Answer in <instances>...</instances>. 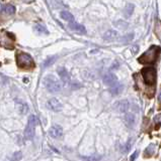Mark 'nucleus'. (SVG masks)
Segmentation results:
<instances>
[{"mask_svg": "<svg viewBox=\"0 0 161 161\" xmlns=\"http://www.w3.org/2000/svg\"><path fill=\"white\" fill-rule=\"evenodd\" d=\"M130 108V103L128 100H121L115 104V109L120 113H127Z\"/></svg>", "mask_w": 161, "mask_h": 161, "instance_id": "6e6552de", "label": "nucleus"}, {"mask_svg": "<svg viewBox=\"0 0 161 161\" xmlns=\"http://www.w3.org/2000/svg\"><path fill=\"white\" fill-rule=\"evenodd\" d=\"M132 51H133V53H137L139 51V47L138 45H134V47L132 49Z\"/></svg>", "mask_w": 161, "mask_h": 161, "instance_id": "bb28decb", "label": "nucleus"}, {"mask_svg": "<svg viewBox=\"0 0 161 161\" xmlns=\"http://www.w3.org/2000/svg\"><path fill=\"white\" fill-rule=\"evenodd\" d=\"M124 121H125V124H126L128 127H130V128L133 127L136 121L135 115L132 114V113H127L124 117Z\"/></svg>", "mask_w": 161, "mask_h": 161, "instance_id": "4468645a", "label": "nucleus"}, {"mask_svg": "<svg viewBox=\"0 0 161 161\" xmlns=\"http://www.w3.org/2000/svg\"><path fill=\"white\" fill-rule=\"evenodd\" d=\"M49 135L54 139H59L63 136V129L59 125H53L49 129Z\"/></svg>", "mask_w": 161, "mask_h": 161, "instance_id": "0eeeda50", "label": "nucleus"}, {"mask_svg": "<svg viewBox=\"0 0 161 161\" xmlns=\"http://www.w3.org/2000/svg\"><path fill=\"white\" fill-rule=\"evenodd\" d=\"M15 107L16 110L18 111V113H20L22 115H26L28 112V106L26 102L20 101V100H16L15 101Z\"/></svg>", "mask_w": 161, "mask_h": 161, "instance_id": "f8f14e48", "label": "nucleus"}, {"mask_svg": "<svg viewBox=\"0 0 161 161\" xmlns=\"http://www.w3.org/2000/svg\"><path fill=\"white\" fill-rule=\"evenodd\" d=\"M154 122L155 124H156V129H158V127H160L161 126V115H158V116H156L154 118Z\"/></svg>", "mask_w": 161, "mask_h": 161, "instance_id": "393cba45", "label": "nucleus"}, {"mask_svg": "<svg viewBox=\"0 0 161 161\" xmlns=\"http://www.w3.org/2000/svg\"><path fill=\"white\" fill-rule=\"evenodd\" d=\"M123 90H124V87H123V85H121V84L117 83L116 85H114V86H112V87H110V93H112L114 96H117V95H119V94L122 93Z\"/></svg>", "mask_w": 161, "mask_h": 161, "instance_id": "2eb2a0df", "label": "nucleus"}, {"mask_svg": "<svg viewBox=\"0 0 161 161\" xmlns=\"http://www.w3.org/2000/svg\"><path fill=\"white\" fill-rule=\"evenodd\" d=\"M3 12H5L6 14H9V15H11V14H14L15 13V7L13 6V5H11V4H7V5H5L4 7H3Z\"/></svg>", "mask_w": 161, "mask_h": 161, "instance_id": "aec40b11", "label": "nucleus"}, {"mask_svg": "<svg viewBox=\"0 0 161 161\" xmlns=\"http://www.w3.org/2000/svg\"><path fill=\"white\" fill-rule=\"evenodd\" d=\"M37 125H38V118L34 115H30L28 117V125H26V130H24V138L26 140H32Z\"/></svg>", "mask_w": 161, "mask_h": 161, "instance_id": "39448f33", "label": "nucleus"}, {"mask_svg": "<svg viewBox=\"0 0 161 161\" xmlns=\"http://www.w3.org/2000/svg\"><path fill=\"white\" fill-rule=\"evenodd\" d=\"M133 144H134V140H133V138H130L129 141H128V142L126 143V145H125L124 152H129V151L131 150L132 147H133Z\"/></svg>", "mask_w": 161, "mask_h": 161, "instance_id": "5701e85b", "label": "nucleus"}, {"mask_svg": "<svg viewBox=\"0 0 161 161\" xmlns=\"http://www.w3.org/2000/svg\"><path fill=\"white\" fill-rule=\"evenodd\" d=\"M118 37H119V32L114 29H110L107 30V31H105V33L102 36L104 41H115V40L118 39Z\"/></svg>", "mask_w": 161, "mask_h": 161, "instance_id": "9b49d317", "label": "nucleus"}, {"mask_svg": "<svg viewBox=\"0 0 161 161\" xmlns=\"http://www.w3.org/2000/svg\"><path fill=\"white\" fill-rule=\"evenodd\" d=\"M58 75L64 84H68L70 82V75H69V73L67 72V70L65 68H59Z\"/></svg>", "mask_w": 161, "mask_h": 161, "instance_id": "ddd939ff", "label": "nucleus"}, {"mask_svg": "<svg viewBox=\"0 0 161 161\" xmlns=\"http://www.w3.org/2000/svg\"><path fill=\"white\" fill-rule=\"evenodd\" d=\"M83 159L85 161H99L101 159V156L98 154H93V155H91V156L83 157Z\"/></svg>", "mask_w": 161, "mask_h": 161, "instance_id": "412c9836", "label": "nucleus"}, {"mask_svg": "<svg viewBox=\"0 0 161 161\" xmlns=\"http://www.w3.org/2000/svg\"><path fill=\"white\" fill-rule=\"evenodd\" d=\"M102 80L106 86L112 87V86L116 85V84L118 83V78H117L116 75L112 74V73H107V74H105L104 76H103Z\"/></svg>", "mask_w": 161, "mask_h": 161, "instance_id": "1a4fd4ad", "label": "nucleus"}, {"mask_svg": "<svg viewBox=\"0 0 161 161\" xmlns=\"http://www.w3.org/2000/svg\"><path fill=\"white\" fill-rule=\"evenodd\" d=\"M34 30H37L39 33H45V34L49 33V31H48V29L46 28V26L41 23H36L34 26Z\"/></svg>", "mask_w": 161, "mask_h": 161, "instance_id": "a211bd4d", "label": "nucleus"}, {"mask_svg": "<svg viewBox=\"0 0 161 161\" xmlns=\"http://www.w3.org/2000/svg\"><path fill=\"white\" fill-rule=\"evenodd\" d=\"M24 79H26V80H24V83H28V78H24Z\"/></svg>", "mask_w": 161, "mask_h": 161, "instance_id": "c85d7f7f", "label": "nucleus"}, {"mask_svg": "<svg viewBox=\"0 0 161 161\" xmlns=\"http://www.w3.org/2000/svg\"><path fill=\"white\" fill-rule=\"evenodd\" d=\"M138 154H139V151H138V150L135 151V152L131 155V157H130V161H135L136 159H137V157H138Z\"/></svg>", "mask_w": 161, "mask_h": 161, "instance_id": "a878e982", "label": "nucleus"}, {"mask_svg": "<svg viewBox=\"0 0 161 161\" xmlns=\"http://www.w3.org/2000/svg\"><path fill=\"white\" fill-rule=\"evenodd\" d=\"M158 102L161 104V92L159 93V96H158Z\"/></svg>", "mask_w": 161, "mask_h": 161, "instance_id": "cd10ccee", "label": "nucleus"}, {"mask_svg": "<svg viewBox=\"0 0 161 161\" xmlns=\"http://www.w3.org/2000/svg\"><path fill=\"white\" fill-rule=\"evenodd\" d=\"M22 152H15L14 154H12V156L7 159L6 161H20V159H22Z\"/></svg>", "mask_w": 161, "mask_h": 161, "instance_id": "4be33fe9", "label": "nucleus"}, {"mask_svg": "<svg viewBox=\"0 0 161 161\" xmlns=\"http://www.w3.org/2000/svg\"><path fill=\"white\" fill-rule=\"evenodd\" d=\"M142 77H143V80L147 86H153L156 83L157 73L154 68L151 67H147L142 70Z\"/></svg>", "mask_w": 161, "mask_h": 161, "instance_id": "20e7f679", "label": "nucleus"}, {"mask_svg": "<svg viewBox=\"0 0 161 161\" xmlns=\"http://www.w3.org/2000/svg\"><path fill=\"white\" fill-rule=\"evenodd\" d=\"M43 84H44V86H45V88L50 93L56 94L61 91L60 82L58 80V79H56L54 76H51V75H49V76L44 78Z\"/></svg>", "mask_w": 161, "mask_h": 161, "instance_id": "7ed1b4c3", "label": "nucleus"}, {"mask_svg": "<svg viewBox=\"0 0 161 161\" xmlns=\"http://www.w3.org/2000/svg\"><path fill=\"white\" fill-rule=\"evenodd\" d=\"M155 152V145L150 144L149 146H147V148L144 151V156L145 157H151Z\"/></svg>", "mask_w": 161, "mask_h": 161, "instance_id": "f3484780", "label": "nucleus"}, {"mask_svg": "<svg viewBox=\"0 0 161 161\" xmlns=\"http://www.w3.org/2000/svg\"><path fill=\"white\" fill-rule=\"evenodd\" d=\"M16 63L17 67L22 70L30 71L36 67L32 57L28 53H16Z\"/></svg>", "mask_w": 161, "mask_h": 161, "instance_id": "f03ea898", "label": "nucleus"}, {"mask_svg": "<svg viewBox=\"0 0 161 161\" xmlns=\"http://www.w3.org/2000/svg\"><path fill=\"white\" fill-rule=\"evenodd\" d=\"M159 53H160V47L157 45H152L143 53V55L138 59V62L140 64H154L158 59Z\"/></svg>", "mask_w": 161, "mask_h": 161, "instance_id": "f257e3e1", "label": "nucleus"}, {"mask_svg": "<svg viewBox=\"0 0 161 161\" xmlns=\"http://www.w3.org/2000/svg\"><path fill=\"white\" fill-rule=\"evenodd\" d=\"M56 59H57V57H49V59H48L47 61H46V63H45V67H48V66H50V65L54 64V62H55Z\"/></svg>", "mask_w": 161, "mask_h": 161, "instance_id": "b1692460", "label": "nucleus"}, {"mask_svg": "<svg viewBox=\"0 0 161 161\" xmlns=\"http://www.w3.org/2000/svg\"><path fill=\"white\" fill-rule=\"evenodd\" d=\"M69 28H70L72 31L76 32V33H79V34H85L86 33V29L85 27H84L82 24L78 23V22H75L73 20V21H70L68 24Z\"/></svg>", "mask_w": 161, "mask_h": 161, "instance_id": "9d476101", "label": "nucleus"}, {"mask_svg": "<svg viewBox=\"0 0 161 161\" xmlns=\"http://www.w3.org/2000/svg\"><path fill=\"white\" fill-rule=\"evenodd\" d=\"M61 17H62L64 20H66V21H73L74 20V16L72 14H71L69 11H62L61 12Z\"/></svg>", "mask_w": 161, "mask_h": 161, "instance_id": "6ab92c4d", "label": "nucleus"}, {"mask_svg": "<svg viewBox=\"0 0 161 161\" xmlns=\"http://www.w3.org/2000/svg\"><path fill=\"white\" fill-rule=\"evenodd\" d=\"M47 106L50 110L54 111V112H60L63 108L62 104L60 103V101L57 100L56 98H52V99H50L47 103Z\"/></svg>", "mask_w": 161, "mask_h": 161, "instance_id": "423d86ee", "label": "nucleus"}, {"mask_svg": "<svg viewBox=\"0 0 161 161\" xmlns=\"http://www.w3.org/2000/svg\"><path fill=\"white\" fill-rule=\"evenodd\" d=\"M134 8H135V6H134L133 4H127L126 5V7H125V9H124V16L127 17V18H129V17L133 14Z\"/></svg>", "mask_w": 161, "mask_h": 161, "instance_id": "dca6fc26", "label": "nucleus"}]
</instances>
